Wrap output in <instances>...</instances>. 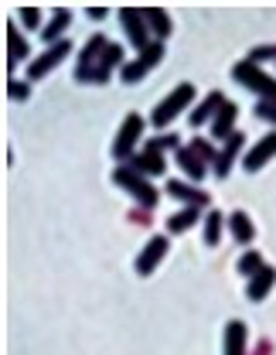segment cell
<instances>
[{
	"instance_id": "1",
	"label": "cell",
	"mask_w": 276,
	"mask_h": 355,
	"mask_svg": "<svg viewBox=\"0 0 276 355\" xmlns=\"http://www.w3.org/2000/svg\"><path fill=\"white\" fill-rule=\"evenodd\" d=\"M232 79L239 83V86L252 89L259 99H266V103H276V79L273 76H266L259 65H252L249 58H242V62H235V69H232Z\"/></svg>"
},
{
	"instance_id": "2",
	"label": "cell",
	"mask_w": 276,
	"mask_h": 355,
	"mask_svg": "<svg viewBox=\"0 0 276 355\" xmlns=\"http://www.w3.org/2000/svg\"><path fill=\"white\" fill-rule=\"evenodd\" d=\"M113 181L134 195V202H137L140 209H154V205L160 202V191H157L143 175H137L134 168H127V164H120V168L113 171Z\"/></svg>"
},
{
	"instance_id": "3",
	"label": "cell",
	"mask_w": 276,
	"mask_h": 355,
	"mask_svg": "<svg viewBox=\"0 0 276 355\" xmlns=\"http://www.w3.org/2000/svg\"><path fill=\"white\" fill-rule=\"evenodd\" d=\"M191 103H194V86H191V83L174 86V92H171L167 99H160V103H157V110L150 113V123H154V127H167V123H171L178 113H184Z\"/></svg>"
},
{
	"instance_id": "4",
	"label": "cell",
	"mask_w": 276,
	"mask_h": 355,
	"mask_svg": "<svg viewBox=\"0 0 276 355\" xmlns=\"http://www.w3.org/2000/svg\"><path fill=\"white\" fill-rule=\"evenodd\" d=\"M140 133H143V116H140V113H127L123 127H120L116 140H113V157H116V161H130V157L137 154Z\"/></svg>"
},
{
	"instance_id": "5",
	"label": "cell",
	"mask_w": 276,
	"mask_h": 355,
	"mask_svg": "<svg viewBox=\"0 0 276 355\" xmlns=\"http://www.w3.org/2000/svg\"><path fill=\"white\" fill-rule=\"evenodd\" d=\"M160 58H164V42H150L143 51H140V58L127 62V65L120 69V79H123L127 86H134V83H140V79H143Z\"/></svg>"
},
{
	"instance_id": "6",
	"label": "cell",
	"mask_w": 276,
	"mask_h": 355,
	"mask_svg": "<svg viewBox=\"0 0 276 355\" xmlns=\"http://www.w3.org/2000/svg\"><path fill=\"white\" fill-rule=\"evenodd\" d=\"M120 24H123V31H127L130 44L140 48V51L154 42V38H150V24H147V17H143L140 7H123V10H120Z\"/></svg>"
},
{
	"instance_id": "7",
	"label": "cell",
	"mask_w": 276,
	"mask_h": 355,
	"mask_svg": "<svg viewBox=\"0 0 276 355\" xmlns=\"http://www.w3.org/2000/svg\"><path fill=\"white\" fill-rule=\"evenodd\" d=\"M68 55H72V42H68V38H62L58 44H48L35 62H28V79H42V76H48V72H51L62 58H68Z\"/></svg>"
},
{
	"instance_id": "8",
	"label": "cell",
	"mask_w": 276,
	"mask_h": 355,
	"mask_svg": "<svg viewBox=\"0 0 276 355\" xmlns=\"http://www.w3.org/2000/svg\"><path fill=\"white\" fill-rule=\"evenodd\" d=\"M109 48V38L106 35H92L89 42L82 44V51H79V62H75V79L79 83H89L92 69L99 65V58H102V51Z\"/></svg>"
},
{
	"instance_id": "9",
	"label": "cell",
	"mask_w": 276,
	"mask_h": 355,
	"mask_svg": "<svg viewBox=\"0 0 276 355\" xmlns=\"http://www.w3.org/2000/svg\"><path fill=\"white\" fill-rule=\"evenodd\" d=\"M167 195L184 202V209H205V205L212 202L205 188H198V184H191V181H178V178L167 181Z\"/></svg>"
},
{
	"instance_id": "10",
	"label": "cell",
	"mask_w": 276,
	"mask_h": 355,
	"mask_svg": "<svg viewBox=\"0 0 276 355\" xmlns=\"http://www.w3.org/2000/svg\"><path fill=\"white\" fill-rule=\"evenodd\" d=\"M127 168H134L137 175L143 178H157L167 171V161H164V154L160 150H154V147H143V150H137L130 161H127Z\"/></svg>"
},
{
	"instance_id": "11",
	"label": "cell",
	"mask_w": 276,
	"mask_h": 355,
	"mask_svg": "<svg viewBox=\"0 0 276 355\" xmlns=\"http://www.w3.org/2000/svg\"><path fill=\"white\" fill-rule=\"evenodd\" d=\"M171 250V243H167V236H154L143 250H140V257H137V273L140 277H150L154 270H157V263L164 260V253Z\"/></svg>"
},
{
	"instance_id": "12",
	"label": "cell",
	"mask_w": 276,
	"mask_h": 355,
	"mask_svg": "<svg viewBox=\"0 0 276 355\" xmlns=\"http://www.w3.org/2000/svg\"><path fill=\"white\" fill-rule=\"evenodd\" d=\"M123 69L127 62H123V44H116V42H109V48L102 51V58H99V65L92 69V76H89V83H95V86H102V83H109V76H113V69Z\"/></svg>"
},
{
	"instance_id": "13",
	"label": "cell",
	"mask_w": 276,
	"mask_h": 355,
	"mask_svg": "<svg viewBox=\"0 0 276 355\" xmlns=\"http://www.w3.org/2000/svg\"><path fill=\"white\" fill-rule=\"evenodd\" d=\"M270 157H276V130H270L266 137H259V140H256V147L246 154L242 168H246V171H259Z\"/></svg>"
},
{
	"instance_id": "14",
	"label": "cell",
	"mask_w": 276,
	"mask_h": 355,
	"mask_svg": "<svg viewBox=\"0 0 276 355\" xmlns=\"http://www.w3.org/2000/svg\"><path fill=\"white\" fill-rule=\"evenodd\" d=\"M242 144H246V133H232L229 140H226V147L219 150V161L212 164V171H215V178H229L232 164H235V157H239V150H242Z\"/></svg>"
},
{
	"instance_id": "15",
	"label": "cell",
	"mask_w": 276,
	"mask_h": 355,
	"mask_svg": "<svg viewBox=\"0 0 276 355\" xmlns=\"http://www.w3.org/2000/svg\"><path fill=\"white\" fill-rule=\"evenodd\" d=\"M226 106V96L215 89V92H208L191 113H187V120H191V127H201V123H208V120H215V113Z\"/></svg>"
},
{
	"instance_id": "16",
	"label": "cell",
	"mask_w": 276,
	"mask_h": 355,
	"mask_svg": "<svg viewBox=\"0 0 276 355\" xmlns=\"http://www.w3.org/2000/svg\"><path fill=\"white\" fill-rule=\"evenodd\" d=\"M31 55V44L28 38L17 31V24L14 21H7V69H14L17 62H24Z\"/></svg>"
},
{
	"instance_id": "17",
	"label": "cell",
	"mask_w": 276,
	"mask_h": 355,
	"mask_svg": "<svg viewBox=\"0 0 276 355\" xmlns=\"http://www.w3.org/2000/svg\"><path fill=\"white\" fill-rule=\"evenodd\" d=\"M235 120H239V106L226 99V106L215 113V120H212V137L215 140H229L232 133H235Z\"/></svg>"
},
{
	"instance_id": "18",
	"label": "cell",
	"mask_w": 276,
	"mask_h": 355,
	"mask_svg": "<svg viewBox=\"0 0 276 355\" xmlns=\"http://www.w3.org/2000/svg\"><path fill=\"white\" fill-rule=\"evenodd\" d=\"M273 284H276V270L273 266H263L256 277H249V284H246V297H249V301H263V297L273 291Z\"/></svg>"
},
{
	"instance_id": "19",
	"label": "cell",
	"mask_w": 276,
	"mask_h": 355,
	"mask_svg": "<svg viewBox=\"0 0 276 355\" xmlns=\"http://www.w3.org/2000/svg\"><path fill=\"white\" fill-rule=\"evenodd\" d=\"M174 161H178V168H181L184 175L191 178V184H194V181H201V178L208 175V164H205V161H201V157H198L191 147H181V150L174 154Z\"/></svg>"
},
{
	"instance_id": "20",
	"label": "cell",
	"mask_w": 276,
	"mask_h": 355,
	"mask_svg": "<svg viewBox=\"0 0 276 355\" xmlns=\"http://www.w3.org/2000/svg\"><path fill=\"white\" fill-rule=\"evenodd\" d=\"M143 17H147V24H150L154 42H164V38L171 35V14H167L164 7H143Z\"/></svg>"
},
{
	"instance_id": "21",
	"label": "cell",
	"mask_w": 276,
	"mask_h": 355,
	"mask_svg": "<svg viewBox=\"0 0 276 355\" xmlns=\"http://www.w3.org/2000/svg\"><path fill=\"white\" fill-rule=\"evenodd\" d=\"M246 342H249V328L242 321H229L226 324V355H246Z\"/></svg>"
},
{
	"instance_id": "22",
	"label": "cell",
	"mask_w": 276,
	"mask_h": 355,
	"mask_svg": "<svg viewBox=\"0 0 276 355\" xmlns=\"http://www.w3.org/2000/svg\"><path fill=\"white\" fill-rule=\"evenodd\" d=\"M68 21H72V10H68V7H58V10L51 14V21L42 28V38H45L48 44H58L62 42V31L68 28Z\"/></svg>"
},
{
	"instance_id": "23",
	"label": "cell",
	"mask_w": 276,
	"mask_h": 355,
	"mask_svg": "<svg viewBox=\"0 0 276 355\" xmlns=\"http://www.w3.org/2000/svg\"><path fill=\"white\" fill-rule=\"evenodd\" d=\"M229 229L232 236H235V243H252V236H256V229H252V222H249V216L246 212H232L229 216Z\"/></svg>"
},
{
	"instance_id": "24",
	"label": "cell",
	"mask_w": 276,
	"mask_h": 355,
	"mask_svg": "<svg viewBox=\"0 0 276 355\" xmlns=\"http://www.w3.org/2000/svg\"><path fill=\"white\" fill-rule=\"evenodd\" d=\"M198 219H201V209H181V212H174V216L167 219V232H171V236L187 232V229H191Z\"/></svg>"
},
{
	"instance_id": "25",
	"label": "cell",
	"mask_w": 276,
	"mask_h": 355,
	"mask_svg": "<svg viewBox=\"0 0 276 355\" xmlns=\"http://www.w3.org/2000/svg\"><path fill=\"white\" fill-rule=\"evenodd\" d=\"M222 225H226V216H222L219 209H212V212L205 216V243H208V246H219V239H222Z\"/></svg>"
},
{
	"instance_id": "26",
	"label": "cell",
	"mask_w": 276,
	"mask_h": 355,
	"mask_svg": "<svg viewBox=\"0 0 276 355\" xmlns=\"http://www.w3.org/2000/svg\"><path fill=\"white\" fill-rule=\"evenodd\" d=\"M263 266H266V263H263L259 250H246V253L239 257V273H242V277H256Z\"/></svg>"
},
{
	"instance_id": "27",
	"label": "cell",
	"mask_w": 276,
	"mask_h": 355,
	"mask_svg": "<svg viewBox=\"0 0 276 355\" xmlns=\"http://www.w3.org/2000/svg\"><path fill=\"white\" fill-rule=\"evenodd\" d=\"M143 147H154V150H160V154H164V150H174V154H178V150H181V137H178V133H157V137H150Z\"/></svg>"
},
{
	"instance_id": "28",
	"label": "cell",
	"mask_w": 276,
	"mask_h": 355,
	"mask_svg": "<svg viewBox=\"0 0 276 355\" xmlns=\"http://www.w3.org/2000/svg\"><path fill=\"white\" fill-rule=\"evenodd\" d=\"M187 147H191L205 164H215V161H219V150H215V147H212V140H205V137H191V144H187Z\"/></svg>"
},
{
	"instance_id": "29",
	"label": "cell",
	"mask_w": 276,
	"mask_h": 355,
	"mask_svg": "<svg viewBox=\"0 0 276 355\" xmlns=\"http://www.w3.org/2000/svg\"><path fill=\"white\" fill-rule=\"evenodd\" d=\"M17 17H21V24H24L28 31H38V24H42V10H38V7H21Z\"/></svg>"
},
{
	"instance_id": "30",
	"label": "cell",
	"mask_w": 276,
	"mask_h": 355,
	"mask_svg": "<svg viewBox=\"0 0 276 355\" xmlns=\"http://www.w3.org/2000/svg\"><path fill=\"white\" fill-rule=\"evenodd\" d=\"M266 58H276V42L273 44H256V48L249 51V62H252V65H263Z\"/></svg>"
},
{
	"instance_id": "31",
	"label": "cell",
	"mask_w": 276,
	"mask_h": 355,
	"mask_svg": "<svg viewBox=\"0 0 276 355\" xmlns=\"http://www.w3.org/2000/svg\"><path fill=\"white\" fill-rule=\"evenodd\" d=\"M7 96L21 103V99H28V96H31V86H28V83H21V79H10V83H7Z\"/></svg>"
},
{
	"instance_id": "32",
	"label": "cell",
	"mask_w": 276,
	"mask_h": 355,
	"mask_svg": "<svg viewBox=\"0 0 276 355\" xmlns=\"http://www.w3.org/2000/svg\"><path fill=\"white\" fill-rule=\"evenodd\" d=\"M252 113H256L259 120H266V123H273V127H276V103H266V99H259Z\"/></svg>"
},
{
	"instance_id": "33",
	"label": "cell",
	"mask_w": 276,
	"mask_h": 355,
	"mask_svg": "<svg viewBox=\"0 0 276 355\" xmlns=\"http://www.w3.org/2000/svg\"><path fill=\"white\" fill-rule=\"evenodd\" d=\"M130 219L137 222V225H147V222H150V209H134V212H130Z\"/></svg>"
},
{
	"instance_id": "34",
	"label": "cell",
	"mask_w": 276,
	"mask_h": 355,
	"mask_svg": "<svg viewBox=\"0 0 276 355\" xmlns=\"http://www.w3.org/2000/svg\"><path fill=\"white\" fill-rule=\"evenodd\" d=\"M270 352H273V342H270V338H263V342L256 345V352L252 355H270Z\"/></svg>"
},
{
	"instance_id": "35",
	"label": "cell",
	"mask_w": 276,
	"mask_h": 355,
	"mask_svg": "<svg viewBox=\"0 0 276 355\" xmlns=\"http://www.w3.org/2000/svg\"><path fill=\"white\" fill-rule=\"evenodd\" d=\"M86 14H89L92 21H102V17H106V14H109V10H106V7H89V10H86Z\"/></svg>"
}]
</instances>
